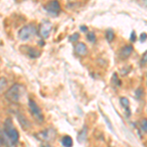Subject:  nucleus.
<instances>
[{"label":"nucleus","mask_w":147,"mask_h":147,"mask_svg":"<svg viewBox=\"0 0 147 147\" xmlns=\"http://www.w3.org/2000/svg\"><path fill=\"white\" fill-rule=\"evenodd\" d=\"M0 139L2 143L8 147H14L19 141V132L14 127L13 122L10 118H7L4 122V129L0 132Z\"/></svg>","instance_id":"nucleus-1"},{"label":"nucleus","mask_w":147,"mask_h":147,"mask_svg":"<svg viewBox=\"0 0 147 147\" xmlns=\"http://www.w3.org/2000/svg\"><path fill=\"white\" fill-rule=\"evenodd\" d=\"M26 88L21 84H14L5 93V99L9 103H18L25 94Z\"/></svg>","instance_id":"nucleus-2"},{"label":"nucleus","mask_w":147,"mask_h":147,"mask_svg":"<svg viewBox=\"0 0 147 147\" xmlns=\"http://www.w3.org/2000/svg\"><path fill=\"white\" fill-rule=\"evenodd\" d=\"M36 32L37 30L34 25H32V24L27 25L19 30V38L22 40H28L34 37V35L36 34Z\"/></svg>","instance_id":"nucleus-3"},{"label":"nucleus","mask_w":147,"mask_h":147,"mask_svg":"<svg viewBox=\"0 0 147 147\" xmlns=\"http://www.w3.org/2000/svg\"><path fill=\"white\" fill-rule=\"evenodd\" d=\"M28 108L30 110V113L32 114V116L35 118V120L39 123H42L44 121L43 114H42L40 108L37 106V104L32 100V99H28Z\"/></svg>","instance_id":"nucleus-4"},{"label":"nucleus","mask_w":147,"mask_h":147,"mask_svg":"<svg viewBox=\"0 0 147 147\" xmlns=\"http://www.w3.org/2000/svg\"><path fill=\"white\" fill-rule=\"evenodd\" d=\"M51 30H52V25L50 22L48 21H45V22L41 23L40 25L38 26V35L42 38H47L49 36L51 32Z\"/></svg>","instance_id":"nucleus-5"},{"label":"nucleus","mask_w":147,"mask_h":147,"mask_svg":"<svg viewBox=\"0 0 147 147\" xmlns=\"http://www.w3.org/2000/svg\"><path fill=\"white\" fill-rule=\"evenodd\" d=\"M44 8H45V10L48 12V13H50L54 16H58L61 11V6L58 1L49 2L48 4H46V5L44 6Z\"/></svg>","instance_id":"nucleus-6"},{"label":"nucleus","mask_w":147,"mask_h":147,"mask_svg":"<svg viewBox=\"0 0 147 147\" xmlns=\"http://www.w3.org/2000/svg\"><path fill=\"white\" fill-rule=\"evenodd\" d=\"M55 134H53V129H46V130H43V131L39 132L37 134L36 137L38 139H40L41 141H49L51 140L52 138H54Z\"/></svg>","instance_id":"nucleus-7"},{"label":"nucleus","mask_w":147,"mask_h":147,"mask_svg":"<svg viewBox=\"0 0 147 147\" xmlns=\"http://www.w3.org/2000/svg\"><path fill=\"white\" fill-rule=\"evenodd\" d=\"M132 50H134V47H132V45H130V44H127V45L124 46L120 50L119 56L122 59H127V58H129V57L130 56V54L132 53Z\"/></svg>","instance_id":"nucleus-8"},{"label":"nucleus","mask_w":147,"mask_h":147,"mask_svg":"<svg viewBox=\"0 0 147 147\" xmlns=\"http://www.w3.org/2000/svg\"><path fill=\"white\" fill-rule=\"evenodd\" d=\"M75 51L79 56H85L87 54V52H88L87 46L84 43H82V42H79V43L76 44Z\"/></svg>","instance_id":"nucleus-9"},{"label":"nucleus","mask_w":147,"mask_h":147,"mask_svg":"<svg viewBox=\"0 0 147 147\" xmlns=\"http://www.w3.org/2000/svg\"><path fill=\"white\" fill-rule=\"evenodd\" d=\"M18 120H19V123H20L24 129H28V127H30V123L28 122V120L26 118V116L23 115V114H19Z\"/></svg>","instance_id":"nucleus-10"},{"label":"nucleus","mask_w":147,"mask_h":147,"mask_svg":"<svg viewBox=\"0 0 147 147\" xmlns=\"http://www.w3.org/2000/svg\"><path fill=\"white\" fill-rule=\"evenodd\" d=\"M120 103L125 110L127 115L129 116L130 112H129V99H127V97H121V98H120Z\"/></svg>","instance_id":"nucleus-11"},{"label":"nucleus","mask_w":147,"mask_h":147,"mask_svg":"<svg viewBox=\"0 0 147 147\" xmlns=\"http://www.w3.org/2000/svg\"><path fill=\"white\" fill-rule=\"evenodd\" d=\"M28 48V51H27V54L28 57H30V58L34 59V58H37V57H39L40 55V51L37 50L36 48H34V47H27Z\"/></svg>","instance_id":"nucleus-12"},{"label":"nucleus","mask_w":147,"mask_h":147,"mask_svg":"<svg viewBox=\"0 0 147 147\" xmlns=\"http://www.w3.org/2000/svg\"><path fill=\"white\" fill-rule=\"evenodd\" d=\"M61 143L64 147H72L73 146V139L71 136H65L62 137L61 139Z\"/></svg>","instance_id":"nucleus-13"},{"label":"nucleus","mask_w":147,"mask_h":147,"mask_svg":"<svg viewBox=\"0 0 147 147\" xmlns=\"http://www.w3.org/2000/svg\"><path fill=\"white\" fill-rule=\"evenodd\" d=\"M86 136H87V129H86V127H84V129L79 132L78 140H79L80 143H82V142H84V140L86 139Z\"/></svg>","instance_id":"nucleus-14"},{"label":"nucleus","mask_w":147,"mask_h":147,"mask_svg":"<svg viewBox=\"0 0 147 147\" xmlns=\"http://www.w3.org/2000/svg\"><path fill=\"white\" fill-rule=\"evenodd\" d=\"M114 38H115V32L112 30H108L106 32V39H107V41L112 42Z\"/></svg>","instance_id":"nucleus-15"},{"label":"nucleus","mask_w":147,"mask_h":147,"mask_svg":"<svg viewBox=\"0 0 147 147\" xmlns=\"http://www.w3.org/2000/svg\"><path fill=\"white\" fill-rule=\"evenodd\" d=\"M86 38L88 41H90V42H95L96 41V35L95 34H94L93 32H87V34H86Z\"/></svg>","instance_id":"nucleus-16"},{"label":"nucleus","mask_w":147,"mask_h":147,"mask_svg":"<svg viewBox=\"0 0 147 147\" xmlns=\"http://www.w3.org/2000/svg\"><path fill=\"white\" fill-rule=\"evenodd\" d=\"M7 86V80L5 78H0V94Z\"/></svg>","instance_id":"nucleus-17"},{"label":"nucleus","mask_w":147,"mask_h":147,"mask_svg":"<svg viewBox=\"0 0 147 147\" xmlns=\"http://www.w3.org/2000/svg\"><path fill=\"white\" fill-rule=\"evenodd\" d=\"M79 38H80V34L79 32H76V34H72L70 37H69V40H70L71 42H76Z\"/></svg>","instance_id":"nucleus-18"},{"label":"nucleus","mask_w":147,"mask_h":147,"mask_svg":"<svg viewBox=\"0 0 147 147\" xmlns=\"http://www.w3.org/2000/svg\"><path fill=\"white\" fill-rule=\"evenodd\" d=\"M102 115H103L104 119H105L106 123H107V125H108V127H109V129H111V131H114L113 125H112V124H111V122H110V120H109V118H108L107 116H106V115H105V114H104V113H102Z\"/></svg>","instance_id":"nucleus-19"},{"label":"nucleus","mask_w":147,"mask_h":147,"mask_svg":"<svg viewBox=\"0 0 147 147\" xmlns=\"http://www.w3.org/2000/svg\"><path fill=\"white\" fill-rule=\"evenodd\" d=\"M140 125H141V129L147 134V119H143V120H142L141 123H140Z\"/></svg>","instance_id":"nucleus-20"},{"label":"nucleus","mask_w":147,"mask_h":147,"mask_svg":"<svg viewBox=\"0 0 147 147\" xmlns=\"http://www.w3.org/2000/svg\"><path fill=\"white\" fill-rule=\"evenodd\" d=\"M140 64H141V66H144L145 64H147V51L143 54V56H142Z\"/></svg>","instance_id":"nucleus-21"},{"label":"nucleus","mask_w":147,"mask_h":147,"mask_svg":"<svg viewBox=\"0 0 147 147\" xmlns=\"http://www.w3.org/2000/svg\"><path fill=\"white\" fill-rule=\"evenodd\" d=\"M130 40L132 42H134L136 40V32H131V34H130Z\"/></svg>","instance_id":"nucleus-22"},{"label":"nucleus","mask_w":147,"mask_h":147,"mask_svg":"<svg viewBox=\"0 0 147 147\" xmlns=\"http://www.w3.org/2000/svg\"><path fill=\"white\" fill-rule=\"evenodd\" d=\"M147 38V34H142L140 35V41L141 42H143V41H145V39Z\"/></svg>","instance_id":"nucleus-23"},{"label":"nucleus","mask_w":147,"mask_h":147,"mask_svg":"<svg viewBox=\"0 0 147 147\" xmlns=\"http://www.w3.org/2000/svg\"><path fill=\"white\" fill-rule=\"evenodd\" d=\"M41 147H52L50 144H48V143H44V144H42Z\"/></svg>","instance_id":"nucleus-24"},{"label":"nucleus","mask_w":147,"mask_h":147,"mask_svg":"<svg viewBox=\"0 0 147 147\" xmlns=\"http://www.w3.org/2000/svg\"><path fill=\"white\" fill-rule=\"evenodd\" d=\"M80 30H87V28L82 26V27H80Z\"/></svg>","instance_id":"nucleus-25"},{"label":"nucleus","mask_w":147,"mask_h":147,"mask_svg":"<svg viewBox=\"0 0 147 147\" xmlns=\"http://www.w3.org/2000/svg\"><path fill=\"white\" fill-rule=\"evenodd\" d=\"M2 143V141H1V139H0V144H1Z\"/></svg>","instance_id":"nucleus-26"}]
</instances>
